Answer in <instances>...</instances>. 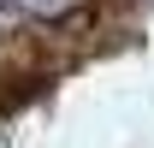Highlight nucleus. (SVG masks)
Masks as SVG:
<instances>
[{
	"instance_id": "f257e3e1",
	"label": "nucleus",
	"mask_w": 154,
	"mask_h": 148,
	"mask_svg": "<svg viewBox=\"0 0 154 148\" xmlns=\"http://www.w3.org/2000/svg\"><path fill=\"white\" fill-rule=\"evenodd\" d=\"M18 18H30V24H65V18H77L83 12V0H6Z\"/></svg>"
}]
</instances>
